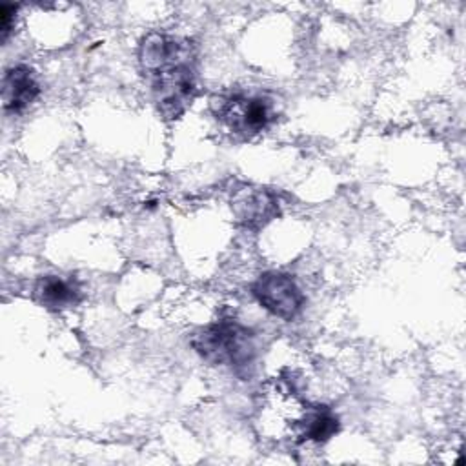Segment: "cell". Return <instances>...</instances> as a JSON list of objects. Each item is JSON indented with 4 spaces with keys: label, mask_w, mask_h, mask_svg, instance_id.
<instances>
[{
    "label": "cell",
    "mask_w": 466,
    "mask_h": 466,
    "mask_svg": "<svg viewBox=\"0 0 466 466\" xmlns=\"http://www.w3.org/2000/svg\"><path fill=\"white\" fill-rule=\"evenodd\" d=\"M138 64L164 120H177L197 93V53L189 40L151 31L138 44Z\"/></svg>",
    "instance_id": "6da1fadb"
},
{
    "label": "cell",
    "mask_w": 466,
    "mask_h": 466,
    "mask_svg": "<svg viewBox=\"0 0 466 466\" xmlns=\"http://www.w3.org/2000/svg\"><path fill=\"white\" fill-rule=\"evenodd\" d=\"M189 344L206 362L229 366L238 375L246 373L258 355L257 333L231 319L198 328L191 335Z\"/></svg>",
    "instance_id": "7a4b0ae2"
},
{
    "label": "cell",
    "mask_w": 466,
    "mask_h": 466,
    "mask_svg": "<svg viewBox=\"0 0 466 466\" xmlns=\"http://www.w3.org/2000/svg\"><path fill=\"white\" fill-rule=\"evenodd\" d=\"M209 109L220 124L240 137L258 135L277 120L275 102L266 95H217L209 100Z\"/></svg>",
    "instance_id": "3957f363"
},
{
    "label": "cell",
    "mask_w": 466,
    "mask_h": 466,
    "mask_svg": "<svg viewBox=\"0 0 466 466\" xmlns=\"http://www.w3.org/2000/svg\"><path fill=\"white\" fill-rule=\"evenodd\" d=\"M251 295L268 313L282 320L299 317L306 304V297L297 280L284 271H264L258 275L251 284Z\"/></svg>",
    "instance_id": "277c9868"
},
{
    "label": "cell",
    "mask_w": 466,
    "mask_h": 466,
    "mask_svg": "<svg viewBox=\"0 0 466 466\" xmlns=\"http://www.w3.org/2000/svg\"><path fill=\"white\" fill-rule=\"evenodd\" d=\"M40 95L36 73L27 64H13L2 76V106L5 113L20 115Z\"/></svg>",
    "instance_id": "5b68a950"
},
{
    "label": "cell",
    "mask_w": 466,
    "mask_h": 466,
    "mask_svg": "<svg viewBox=\"0 0 466 466\" xmlns=\"http://www.w3.org/2000/svg\"><path fill=\"white\" fill-rule=\"evenodd\" d=\"M231 209L246 228H260L279 215V202L264 187H244L235 193Z\"/></svg>",
    "instance_id": "8992f818"
},
{
    "label": "cell",
    "mask_w": 466,
    "mask_h": 466,
    "mask_svg": "<svg viewBox=\"0 0 466 466\" xmlns=\"http://www.w3.org/2000/svg\"><path fill=\"white\" fill-rule=\"evenodd\" d=\"M35 300L51 311H62L76 306L82 300V289L73 277L42 275L33 286Z\"/></svg>",
    "instance_id": "52a82bcc"
},
{
    "label": "cell",
    "mask_w": 466,
    "mask_h": 466,
    "mask_svg": "<svg viewBox=\"0 0 466 466\" xmlns=\"http://www.w3.org/2000/svg\"><path fill=\"white\" fill-rule=\"evenodd\" d=\"M340 428L339 417L335 411L324 404H306L304 413L300 415L297 428H295V437L299 442H317L324 444L328 442Z\"/></svg>",
    "instance_id": "ba28073f"
},
{
    "label": "cell",
    "mask_w": 466,
    "mask_h": 466,
    "mask_svg": "<svg viewBox=\"0 0 466 466\" xmlns=\"http://www.w3.org/2000/svg\"><path fill=\"white\" fill-rule=\"evenodd\" d=\"M20 5L18 4H9L4 2L0 5V31H2V42H7L13 27H15V20H16V13H18Z\"/></svg>",
    "instance_id": "9c48e42d"
}]
</instances>
